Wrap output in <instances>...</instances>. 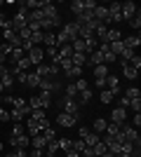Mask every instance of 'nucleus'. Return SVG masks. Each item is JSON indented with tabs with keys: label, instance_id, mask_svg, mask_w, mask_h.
Returning a JSON list of instances; mask_svg holds the SVG:
<instances>
[{
	"label": "nucleus",
	"instance_id": "e433bc0d",
	"mask_svg": "<svg viewBox=\"0 0 141 157\" xmlns=\"http://www.w3.org/2000/svg\"><path fill=\"white\" fill-rule=\"evenodd\" d=\"M129 26H132V28H134L136 33H139V28H141V12H136L134 17L129 19Z\"/></svg>",
	"mask_w": 141,
	"mask_h": 157
},
{
	"label": "nucleus",
	"instance_id": "aec40b11",
	"mask_svg": "<svg viewBox=\"0 0 141 157\" xmlns=\"http://www.w3.org/2000/svg\"><path fill=\"white\" fill-rule=\"evenodd\" d=\"M108 78V66L101 63V66H94V80H106Z\"/></svg>",
	"mask_w": 141,
	"mask_h": 157
},
{
	"label": "nucleus",
	"instance_id": "2eb2a0df",
	"mask_svg": "<svg viewBox=\"0 0 141 157\" xmlns=\"http://www.w3.org/2000/svg\"><path fill=\"white\" fill-rule=\"evenodd\" d=\"M26 129H28V136H31V138H33V136H38V134H42V127L38 124L35 120H31V117L26 120Z\"/></svg>",
	"mask_w": 141,
	"mask_h": 157
},
{
	"label": "nucleus",
	"instance_id": "7c9ffc66",
	"mask_svg": "<svg viewBox=\"0 0 141 157\" xmlns=\"http://www.w3.org/2000/svg\"><path fill=\"white\" fill-rule=\"evenodd\" d=\"M134 49H129V47H125V49H122V52H120V59H122V66H125V63H129V59H132V56H134Z\"/></svg>",
	"mask_w": 141,
	"mask_h": 157
},
{
	"label": "nucleus",
	"instance_id": "f704fd0d",
	"mask_svg": "<svg viewBox=\"0 0 141 157\" xmlns=\"http://www.w3.org/2000/svg\"><path fill=\"white\" fill-rule=\"evenodd\" d=\"M108 49H111L115 56H120V52L125 49V45H122V40H118V42H111V45H108Z\"/></svg>",
	"mask_w": 141,
	"mask_h": 157
},
{
	"label": "nucleus",
	"instance_id": "3c124183",
	"mask_svg": "<svg viewBox=\"0 0 141 157\" xmlns=\"http://www.w3.org/2000/svg\"><path fill=\"white\" fill-rule=\"evenodd\" d=\"M12 49H14V47L10 45V42H2V45H0V52L5 54V56H10V54H12Z\"/></svg>",
	"mask_w": 141,
	"mask_h": 157
},
{
	"label": "nucleus",
	"instance_id": "4468645a",
	"mask_svg": "<svg viewBox=\"0 0 141 157\" xmlns=\"http://www.w3.org/2000/svg\"><path fill=\"white\" fill-rule=\"evenodd\" d=\"M40 89L42 92H49V94H57L61 89V85L54 82V80H40Z\"/></svg>",
	"mask_w": 141,
	"mask_h": 157
},
{
	"label": "nucleus",
	"instance_id": "774afa93",
	"mask_svg": "<svg viewBox=\"0 0 141 157\" xmlns=\"http://www.w3.org/2000/svg\"><path fill=\"white\" fill-rule=\"evenodd\" d=\"M94 157H96V155H94Z\"/></svg>",
	"mask_w": 141,
	"mask_h": 157
},
{
	"label": "nucleus",
	"instance_id": "473e14b6",
	"mask_svg": "<svg viewBox=\"0 0 141 157\" xmlns=\"http://www.w3.org/2000/svg\"><path fill=\"white\" fill-rule=\"evenodd\" d=\"M40 103H42V108L47 110V108H49V103H52V94H49V92H42V89H40Z\"/></svg>",
	"mask_w": 141,
	"mask_h": 157
},
{
	"label": "nucleus",
	"instance_id": "6e6552de",
	"mask_svg": "<svg viewBox=\"0 0 141 157\" xmlns=\"http://www.w3.org/2000/svg\"><path fill=\"white\" fill-rule=\"evenodd\" d=\"M57 26H61V17H42V21H40V28L42 31H52V28H57Z\"/></svg>",
	"mask_w": 141,
	"mask_h": 157
},
{
	"label": "nucleus",
	"instance_id": "a878e982",
	"mask_svg": "<svg viewBox=\"0 0 141 157\" xmlns=\"http://www.w3.org/2000/svg\"><path fill=\"white\" fill-rule=\"evenodd\" d=\"M125 96H127L129 101H134V98H141V92H139V87L129 85V87H127V92H125Z\"/></svg>",
	"mask_w": 141,
	"mask_h": 157
},
{
	"label": "nucleus",
	"instance_id": "603ef678",
	"mask_svg": "<svg viewBox=\"0 0 141 157\" xmlns=\"http://www.w3.org/2000/svg\"><path fill=\"white\" fill-rule=\"evenodd\" d=\"M129 108H132L134 113H141V98H134V101L129 103Z\"/></svg>",
	"mask_w": 141,
	"mask_h": 157
},
{
	"label": "nucleus",
	"instance_id": "1a4fd4ad",
	"mask_svg": "<svg viewBox=\"0 0 141 157\" xmlns=\"http://www.w3.org/2000/svg\"><path fill=\"white\" fill-rule=\"evenodd\" d=\"M61 31H64V35L68 38V42L78 40V26H75V21H71V24H61Z\"/></svg>",
	"mask_w": 141,
	"mask_h": 157
},
{
	"label": "nucleus",
	"instance_id": "5701e85b",
	"mask_svg": "<svg viewBox=\"0 0 141 157\" xmlns=\"http://www.w3.org/2000/svg\"><path fill=\"white\" fill-rule=\"evenodd\" d=\"M26 87H31V89L40 87V78H38L35 73H26Z\"/></svg>",
	"mask_w": 141,
	"mask_h": 157
},
{
	"label": "nucleus",
	"instance_id": "ddd939ff",
	"mask_svg": "<svg viewBox=\"0 0 141 157\" xmlns=\"http://www.w3.org/2000/svg\"><path fill=\"white\" fill-rule=\"evenodd\" d=\"M106 89L111 94H113V96H118V94H120V85H118V75H108L106 78Z\"/></svg>",
	"mask_w": 141,
	"mask_h": 157
},
{
	"label": "nucleus",
	"instance_id": "c85d7f7f",
	"mask_svg": "<svg viewBox=\"0 0 141 157\" xmlns=\"http://www.w3.org/2000/svg\"><path fill=\"white\" fill-rule=\"evenodd\" d=\"M92 96H94L92 87H87V89H82V92H80V103H82V105H85V103H89V101H92Z\"/></svg>",
	"mask_w": 141,
	"mask_h": 157
},
{
	"label": "nucleus",
	"instance_id": "052dcab7",
	"mask_svg": "<svg viewBox=\"0 0 141 157\" xmlns=\"http://www.w3.org/2000/svg\"><path fill=\"white\" fill-rule=\"evenodd\" d=\"M66 157H80V155H78V152H73V150H68V152H66Z\"/></svg>",
	"mask_w": 141,
	"mask_h": 157
},
{
	"label": "nucleus",
	"instance_id": "a211bd4d",
	"mask_svg": "<svg viewBox=\"0 0 141 157\" xmlns=\"http://www.w3.org/2000/svg\"><path fill=\"white\" fill-rule=\"evenodd\" d=\"M57 150H59V138L47 141V145H45V155H47V157H54V155H57Z\"/></svg>",
	"mask_w": 141,
	"mask_h": 157
},
{
	"label": "nucleus",
	"instance_id": "79ce46f5",
	"mask_svg": "<svg viewBox=\"0 0 141 157\" xmlns=\"http://www.w3.org/2000/svg\"><path fill=\"white\" fill-rule=\"evenodd\" d=\"M66 78H75V80H78V78H82V68H80V66H73V68H71V71L66 73Z\"/></svg>",
	"mask_w": 141,
	"mask_h": 157
},
{
	"label": "nucleus",
	"instance_id": "4c0bfd02",
	"mask_svg": "<svg viewBox=\"0 0 141 157\" xmlns=\"http://www.w3.org/2000/svg\"><path fill=\"white\" fill-rule=\"evenodd\" d=\"M71 47H73V52H82L85 54V49H87V47H85V40H73V42H71Z\"/></svg>",
	"mask_w": 141,
	"mask_h": 157
},
{
	"label": "nucleus",
	"instance_id": "5fc2aeb1",
	"mask_svg": "<svg viewBox=\"0 0 141 157\" xmlns=\"http://www.w3.org/2000/svg\"><path fill=\"white\" fill-rule=\"evenodd\" d=\"M92 134V129L89 127H80V131H78V138H85V136H89Z\"/></svg>",
	"mask_w": 141,
	"mask_h": 157
},
{
	"label": "nucleus",
	"instance_id": "dca6fc26",
	"mask_svg": "<svg viewBox=\"0 0 141 157\" xmlns=\"http://www.w3.org/2000/svg\"><path fill=\"white\" fill-rule=\"evenodd\" d=\"M115 157H134V145L125 141V143L120 145V150L115 152Z\"/></svg>",
	"mask_w": 141,
	"mask_h": 157
},
{
	"label": "nucleus",
	"instance_id": "f03ea898",
	"mask_svg": "<svg viewBox=\"0 0 141 157\" xmlns=\"http://www.w3.org/2000/svg\"><path fill=\"white\" fill-rule=\"evenodd\" d=\"M59 110L61 113H68V115H73V117H78V115H80V105H78L75 98L64 96V98H61V108H59Z\"/></svg>",
	"mask_w": 141,
	"mask_h": 157
},
{
	"label": "nucleus",
	"instance_id": "c03bdc74",
	"mask_svg": "<svg viewBox=\"0 0 141 157\" xmlns=\"http://www.w3.org/2000/svg\"><path fill=\"white\" fill-rule=\"evenodd\" d=\"M42 138H47V141L57 138V129H54V127H47V129H42Z\"/></svg>",
	"mask_w": 141,
	"mask_h": 157
},
{
	"label": "nucleus",
	"instance_id": "de8ad7c7",
	"mask_svg": "<svg viewBox=\"0 0 141 157\" xmlns=\"http://www.w3.org/2000/svg\"><path fill=\"white\" fill-rule=\"evenodd\" d=\"M129 103H132V101H129L127 96H120V98H118V108H122V110H127Z\"/></svg>",
	"mask_w": 141,
	"mask_h": 157
},
{
	"label": "nucleus",
	"instance_id": "49530a36",
	"mask_svg": "<svg viewBox=\"0 0 141 157\" xmlns=\"http://www.w3.org/2000/svg\"><path fill=\"white\" fill-rule=\"evenodd\" d=\"M10 136H24V124H21V122H14L12 134H10Z\"/></svg>",
	"mask_w": 141,
	"mask_h": 157
},
{
	"label": "nucleus",
	"instance_id": "58836bf2",
	"mask_svg": "<svg viewBox=\"0 0 141 157\" xmlns=\"http://www.w3.org/2000/svg\"><path fill=\"white\" fill-rule=\"evenodd\" d=\"M71 12H73L75 17H80L82 14V0H73V2H71Z\"/></svg>",
	"mask_w": 141,
	"mask_h": 157
},
{
	"label": "nucleus",
	"instance_id": "bf43d9fd",
	"mask_svg": "<svg viewBox=\"0 0 141 157\" xmlns=\"http://www.w3.org/2000/svg\"><path fill=\"white\" fill-rule=\"evenodd\" d=\"M28 157H42V150H35V148H33V150H31V155H28Z\"/></svg>",
	"mask_w": 141,
	"mask_h": 157
},
{
	"label": "nucleus",
	"instance_id": "0e129e2a",
	"mask_svg": "<svg viewBox=\"0 0 141 157\" xmlns=\"http://www.w3.org/2000/svg\"><path fill=\"white\" fill-rule=\"evenodd\" d=\"M5 157H17V155H14V150H12V152H7V155H5Z\"/></svg>",
	"mask_w": 141,
	"mask_h": 157
},
{
	"label": "nucleus",
	"instance_id": "72a5a7b5",
	"mask_svg": "<svg viewBox=\"0 0 141 157\" xmlns=\"http://www.w3.org/2000/svg\"><path fill=\"white\" fill-rule=\"evenodd\" d=\"M24 56H26V54H24V49H21V47H14V49H12V54H10V59H12L14 63H17V61H21Z\"/></svg>",
	"mask_w": 141,
	"mask_h": 157
},
{
	"label": "nucleus",
	"instance_id": "680f3d73",
	"mask_svg": "<svg viewBox=\"0 0 141 157\" xmlns=\"http://www.w3.org/2000/svg\"><path fill=\"white\" fill-rule=\"evenodd\" d=\"M0 66H5V54L0 52Z\"/></svg>",
	"mask_w": 141,
	"mask_h": 157
},
{
	"label": "nucleus",
	"instance_id": "c756f323",
	"mask_svg": "<svg viewBox=\"0 0 141 157\" xmlns=\"http://www.w3.org/2000/svg\"><path fill=\"white\" fill-rule=\"evenodd\" d=\"M118 134H120V127L113 124V122H108V124H106V131H104V136H118Z\"/></svg>",
	"mask_w": 141,
	"mask_h": 157
},
{
	"label": "nucleus",
	"instance_id": "4d7b16f0",
	"mask_svg": "<svg viewBox=\"0 0 141 157\" xmlns=\"http://www.w3.org/2000/svg\"><path fill=\"white\" fill-rule=\"evenodd\" d=\"M0 122H10V110L0 108Z\"/></svg>",
	"mask_w": 141,
	"mask_h": 157
},
{
	"label": "nucleus",
	"instance_id": "c9c22d12",
	"mask_svg": "<svg viewBox=\"0 0 141 157\" xmlns=\"http://www.w3.org/2000/svg\"><path fill=\"white\" fill-rule=\"evenodd\" d=\"M24 117H26V115H24V110H17V108H12V110H10V120H12V122H21Z\"/></svg>",
	"mask_w": 141,
	"mask_h": 157
},
{
	"label": "nucleus",
	"instance_id": "9b49d317",
	"mask_svg": "<svg viewBox=\"0 0 141 157\" xmlns=\"http://www.w3.org/2000/svg\"><path fill=\"white\" fill-rule=\"evenodd\" d=\"M40 12H42V17H59V10H57L54 2H49V0L40 2Z\"/></svg>",
	"mask_w": 141,
	"mask_h": 157
},
{
	"label": "nucleus",
	"instance_id": "a18cd8bd",
	"mask_svg": "<svg viewBox=\"0 0 141 157\" xmlns=\"http://www.w3.org/2000/svg\"><path fill=\"white\" fill-rule=\"evenodd\" d=\"M87 87H89V82L85 78H78V80H75V89H78V94H80L82 89H87Z\"/></svg>",
	"mask_w": 141,
	"mask_h": 157
},
{
	"label": "nucleus",
	"instance_id": "13d9d810",
	"mask_svg": "<svg viewBox=\"0 0 141 157\" xmlns=\"http://www.w3.org/2000/svg\"><path fill=\"white\" fill-rule=\"evenodd\" d=\"M94 85L99 87V89H106V80H96V82H94Z\"/></svg>",
	"mask_w": 141,
	"mask_h": 157
},
{
	"label": "nucleus",
	"instance_id": "bb28decb",
	"mask_svg": "<svg viewBox=\"0 0 141 157\" xmlns=\"http://www.w3.org/2000/svg\"><path fill=\"white\" fill-rule=\"evenodd\" d=\"M42 42H45L47 47H57V38H54V33H52V31L42 33Z\"/></svg>",
	"mask_w": 141,
	"mask_h": 157
},
{
	"label": "nucleus",
	"instance_id": "b1692460",
	"mask_svg": "<svg viewBox=\"0 0 141 157\" xmlns=\"http://www.w3.org/2000/svg\"><path fill=\"white\" fill-rule=\"evenodd\" d=\"M31 145H33L35 150H42V148L47 145V138H42V134H38V136L31 138Z\"/></svg>",
	"mask_w": 141,
	"mask_h": 157
},
{
	"label": "nucleus",
	"instance_id": "a19ab883",
	"mask_svg": "<svg viewBox=\"0 0 141 157\" xmlns=\"http://www.w3.org/2000/svg\"><path fill=\"white\" fill-rule=\"evenodd\" d=\"M108 150V148H106V145H104V141H99V143H96V145H92V152H94V155H96V157H101V155H104V152H106Z\"/></svg>",
	"mask_w": 141,
	"mask_h": 157
},
{
	"label": "nucleus",
	"instance_id": "e2e57ef3",
	"mask_svg": "<svg viewBox=\"0 0 141 157\" xmlns=\"http://www.w3.org/2000/svg\"><path fill=\"white\" fill-rule=\"evenodd\" d=\"M101 157H115V155H113V152H108V150H106V152H104Z\"/></svg>",
	"mask_w": 141,
	"mask_h": 157
},
{
	"label": "nucleus",
	"instance_id": "423d86ee",
	"mask_svg": "<svg viewBox=\"0 0 141 157\" xmlns=\"http://www.w3.org/2000/svg\"><path fill=\"white\" fill-rule=\"evenodd\" d=\"M57 124L64 127V129H71V127L78 124V117H73V115H68V113H61V110H59V115H57Z\"/></svg>",
	"mask_w": 141,
	"mask_h": 157
},
{
	"label": "nucleus",
	"instance_id": "f3484780",
	"mask_svg": "<svg viewBox=\"0 0 141 157\" xmlns=\"http://www.w3.org/2000/svg\"><path fill=\"white\" fill-rule=\"evenodd\" d=\"M122 45H125V47H129V49H134V52H136V47L141 45V38H139V33H134V35L125 38V40H122Z\"/></svg>",
	"mask_w": 141,
	"mask_h": 157
},
{
	"label": "nucleus",
	"instance_id": "864d4df0",
	"mask_svg": "<svg viewBox=\"0 0 141 157\" xmlns=\"http://www.w3.org/2000/svg\"><path fill=\"white\" fill-rule=\"evenodd\" d=\"M132 127H134V129H139V127H141V113H134V117H132Z\"/></svg>",
	"mask_w": 141,
	"mask_h": 157
},
{
	"label": "nucleus",
	"instance_id": "2f4dec72",
	"mask_svg": "<svg viewBox=\"0 0 141 157\" xmlns=\"http://www.w3.org/2000/svg\"><path fill=\"white\" fill-rule=\"evenodd\" d=\"M64 96H68V98H75V96H78L75 82H68V85H66V89H64Z\"/></svg>",
	"mask_w": 141,
	"mask_h": 157
},
{
	"label": "nucleus",
	"instance_id": "0eeeda50",
	"mask_svg": "<svg viewBox=\"0 0 141 157\" xmlns=\"http://www.w3.org/2000/svg\"><path fill=\"white\" fill-rule=\"evenodd\" d=\"M26 59L31 61V66H40V63H42V59H45V52H42V47H33V49L26 54Z\"/></svg>",
	"mask_w": 141,
	"mask_h": 157
},
{
	"label": "nucleus",
	"instance_id": "ea45409f",
	"mask_svg": "<svg viewBox=\"0 0 141 157\" xmlns=\"http://www.w3.org/2000/svg\"><path fill=\"white\" fill-rule=\"evenodd\" d=\"M99 98H101V103H111V101H113V94H111V92H108V89H101V92H99Z\"/></svg>",
	"mask_w": 141,
	"mask_h": 157
},
{
	"label": "nucleus",
	"instance_id": "69168bd1",
	"mask_svg": "<svg viewBox=\"0 0 141 157\" xmlns=\"http://www.w3.org/2000/svg\"><path fill=\"white\" fill-rule=\"evenodd\" d=\"M2 92H5V87H2V85H0V98H2Z\"/></svg>",
	"mask_w": 141,
	"mask_h": 157
},
{
	"label": "nucleus",
	"instance_id": "37998d69",
	"mask_svg": "<svg viewBox=\"0 0 141 157\" xmlns=\"http://www.w3.org/2000/svg\"><path fill=\"white\" fill-rule=\"evenodd\" d=\"M26 105L31 108V110H35V108H42V103H40V96H31Z\"/></svg>",
	"mask_w": 141,
	"mask_h": 157
},
{
	"label": "nucleus",
	"instance_id": "cd10ccee",
	"mask_svg": "<svg viewBox=\"0 0 141 157\" xmlns=\"http://www.w3.org/2000/svg\"><path fill=\"white\" fill-rule=\"evenodd\" d=\"M82 141H85V145H87V148H92V145H96V143H99V141H101V136H99V134H94V131H92V134H89V136H85V138H82Z\"/></svg>",
	"mask_w": 141,
	"mask_h": 157
},
{
	"label": "nucleus",
	"instance_id": "39448f33",
	"mask_svg": "<svg viewBox=\"0 0 141 157\" xmlns=\"http://www.w3.org/2000/svg\"><path fill=\"white\" fill-rule=\"evenodd\" d=\"M120 12H122V21H129L136 12H139V7H136L132 0H127V2H120Z\"/></svg>",
	"mask_w": 141,
	"mask_h": 157
},
{
	"label": "nucleus",
	"instance_id": "338daca9",
	"mask_svg": "<svg viewBox=\"0 0 141 157\" xmlns=\"http://www.w3.org/2000/svg\"><path fill=\"white\" fill-rule=\"evenodd\" d=\"M2 148H5V145H2V143H0V152H2Z\"/></svg>",
	"mask_w": 141,
	"mask_h": 157
},
{
	"label": "nucleus",
	"instance_id": "f8f14e48",
	"mask_svg": "<svg viewBox=\"0 0 141 157\" xmlns=\"http://www.w3.org/2000/svg\"><path fill=\"white\" fill-rule=\"evenodd\" d=\"M10 145L12 148H28L31 145V138L24 134V136H10Z\"/></svg>",
	"mask_w": 141,
	"mask_h": 157
},
{
	"label": "nucleus",
	"instance_id": "8fccbe9b",
	"mask_svg": "<svg viewBox=\"0 0 141 157\" xmlns=\"http://www.w3.org/2000/svg\"><path fill=\"white\" fill-rule=\"evenodd\" d=\"M59 148H61V150H71V138H59Z\"/></svg>",
	"mask_w": 141,
	"mask_h": 157
},
{
	"label": "nucleus",
	"instance_id": "6e6d98bb",
	"mask_svg": "<svg viewBox=\"0 0 141 157\" xmlns=\"http://www.w3.org/2000/svg\"><path fill=\"white\" fill-rule=\"evenodd\" d=\"M45 56H49V59H57V47H47V49H45Z\"/></svg>",
	"mask_w": 141,
	"mask_h": 157
},
{
	"label": "nucleus",
	"instance_id": "f257e3e1",
	"mask_svg": "<svg viewBox=\"0 0 141 157\" xmlns=\"http://www.w3.org/2000/svg\"><path fill=\"white\" fill-rule=\"evenodd\" d=\"M120 134H122V138H125L127 143H132V145H134V150L139 152V143H141L139 129H134L132 124H122V127H120Z\"/></svg>",
	"mask_w": 141,
	"mask_h": 157
},
{
	"label": "nucleus",
	"instance_id": "09e8293b",
	"mask_svg": "<svg viewBox=\"0 0 141 157\" xmlns=\"http://www.w3.org/2000/svg\"><path fill=\"white\" fill-rule=\"evenodd\" d=\"M129 66H132V68H136V71L141 68V56H139V54H134V56L129 59Z\"/></svg>",
	"mask_w": 141,
	"mask_h": 157
},
{
	"label": "nucleus",
	"instance_id": "4be33fe9",
	"mask_svg": "<svg viewBox=\"0 0 141 157\" xmlns=\"http://www.w3.org/2000/svg\"><path fill=\"white\" fill-rule=\"evenodd\" d=\"M106 124H108V122L104 117H96V120H94V124H92V131H94V134H104V131H106Z\"/></svg>",
	"mask_w": 141,
	"mask_h": 157
},
{
	"label": "nucleus",
	"instance_id": "412c9836",
	"mask_svg": "<svg viewBox=\"0 0 141 157\" xmlns=\"http://www.w3.org/2000/svg\"><path fill=\"white\" fill-rule=\"evenodd\" d=\"M122 75H125L127 80H136V78H139V71H136V68H132L129 63H125V66H122Z\"/></svg>",
	"mask_w": 141,
	"mask_h": 157
},
{
	"label": "nucleus",
	"instance_id": "20e7f679",
	"mask_svg": "<svg viewBox=\"0 0 141 157\" xmlns=\"http://www.w3.org/2000/svg\"><path fill=\"white\" fill-rule=\"evenodd\" d=\"M106 7H108V26H111V24H120L122 21L120 2H113V5H106Z\"/></svg>",
	"mask_w": 141,
	"mask_h": 157
},
{
	"label": "nucleus",
	"instance_id": "6ab92c4d",
	"mask_svg": "<svg viewBox=\"0 0 141 157\" xmlns=\"http://www.w3.org/2000/svg\"><path fill=\"white\" fill-rule=\"evenodd\" d=\"M71 63H73V66H80V68H82V66L87 63V54H82V52H73V54H71Z\"/></svg>",
	"mask_w": 141,
	"mask_h": 157
},
{
	"label": "nucleus",
	"instance_id": "393cba45",
	"mask_svg": "<svg viewBox=\"0 0 141 157\" xmlns=\"http://www.w3.org/2000/svg\"><path fill=\"white\" fill-rule=\"evenodd\" d=\"M85 148H87V145H85V141H82V138H73V141H71V150L78 152V155H80Z\"/></svg>",
	"mask_w": 141,
	"mask_h": 157
},
{
	"label": "nucleus",
	"instance_id": "9d476101",
	"mask_svg": "<svg viewBox=\"0 0 141 157\" xmlns=\"http://www.w3.org/2000/svg\"><path fill=\"white\" fill-rule=\"evenodd\" d=\"M125 120H127V110H122V108H113V113H111V122L118 127L125 124Z\"/></svg>",
	"mask_w": 141,
	"mask_h": 157
},
{
	"label": "nucleus",
	"instance_id": "7ed1b4c3",
	"mask_svg": "<svg viewBox=\"0 0 141 157\" xmlns=\"http://www.w3.org/2000/svg\"><path fill=\"white\" fill-rule=\"evenodd\" d=\"M118 40H122V33H120V28H115V26H108V31H106V35L99 40L101 45H111V42H118Z\"/></svg>",
	"mask_w": 141,
	"mask_h": 157
}]
</instances>
